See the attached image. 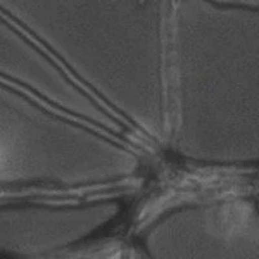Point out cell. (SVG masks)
I'll return each instance as SVG.
<instances>
[{"label":"cell","instance_id":"cell-1","mask_svg":"<svg viewBox=\"0 0 259 259\" xmlns=\"http://www.w3.org/2000/svg\"><path fill=\"white\" fill-rule=\"evenodd\" d=\"M258 9L170 0L166 24L165 140L198 163L258 159Z\"/></svg>","mask_w":259,"mask_h":259},{"label":"cell","instance_id":"cell-2","mask_svg":"<svg viewBox=\"0 0 259 259\" xmlns=\"http://www.w3.org/2000/svg\"><path fill=\"white\" fill-rule=\"evenodd\" d=\"M168 6L170 0H0V13L122 124L165 140Z\"/></svg>","mask_w":259,"mask_h":259},{"label":"cell","instance_id":"cell-3","mask_svg":"<svg viewBox=\"0 0 259 259\" xmlns=\"http://www.w3.org/2000/svg\"><path fill=\"white\" fill-rule=\"evenodd\" d=\"M139 167L112 134L0 82V187L75 191L123 182Z\"/></svg>","mask_w":259,"mask_h":259},{"label":"cell","instance_id":"cell-4","mask_svg":"<svg viewBox=\"0 0 259 259\" xmlns=\"http://www.w3.org/2000/svg\"><path fill=\"white\" fill-rule=\"evenodd\" d=\"M258 211L250 194H227L156 215L143 235L147 259H258Z\"/></svg>","mask_w":259,"mask_h":259},{"label":"cell","instance_id":"cell-5","mask_svg":"<svg viewBox=\"0 0 259 259\" xmlns=\"http://www.w3.org/2000/svg\"><path fill=\"white\" fill-rule=\"evenodd\" d=\"M0 82L17 87L109 134L123 124L96 101L35 40L0 13Z\"/></svg>","mask_w":259,"mask_h":259},{"label":"cell","instance_id":"cell-6","mask_svg":"<svg viewBox=\"0 0 259 259\" xmlns=\"http://www.w3.org/2000/svg\"><path fill=\"white\" fill-rule=\"evenodd\" d=\"M118 212L119 205L112 200L0 207V250L25 256L56 254L101 230Z\"/></svg>","mask_w":259,"mask_h":259}]
</instances>
